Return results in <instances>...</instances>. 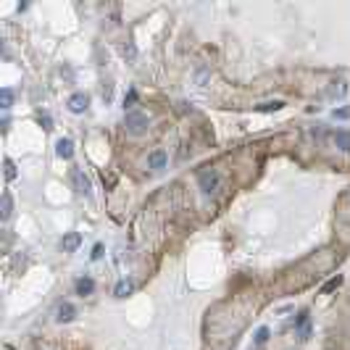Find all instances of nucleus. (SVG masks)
Masks as SVG:
<instances>
[{
  "mask_svg": "<svg viewBox=\"0 0 350 350\" xmlns=\"http://www.w3.org/2000/svg\"><path fill=\"white\" fill-rule=\"evenodd\" d=\"M37 121H40V126H42V129H53V118H50L48 114H42V111L37 114Z\"/></svg>",
  "mask_w": 350,
  "mask_h": 350,
  "instance_id": "obj_20",
  "label": "nucleus"
},
{
  "mask_svg": "<svg viewBox=\"0 0 350 350\" xmlns=\"http://www.w3.org/2000/svg\"><path fill=\"white\" fill-rule=\"evenodd\" d=\"M71 187H74L77 195H85V198L92 192V184H90L87 174L82 171V169H71Z\"/></svg>",
  "mask_w": 350,
  "mask_h": 350,
  "instance_id": "obj_3",
  "label": "nucleus"
},
{
  "mask_svg": "<svg viewBox=\"0 0 350 350\" xmlns=\"http://www.w3.org/2000/svg\"><path fill=\"white\" fill-rule=\"evenodd\" d=\"M198 184L200 190L206 192V195H216V192L221 190V174L216 169H206L198 174Z\"/></svg>",
  "mask_w": 350,
  "mask_h": 350,
  "instance_id": "obj_2",
  "label": "nucleus"
},
{
  "mask_svg": "<svg viewBox=\"0 0 350 350\" xmlns=\"http://www.w3.org/2000/svg\"><path fill=\"white\" fill-rule=\"evenodd\" d=\"M79 245H82V234L79 232H69V234H63V239H61V250L63 253H74Z\"/></svg>",
  "mask_w": 350,
  "mask_h": 350,
  "instance_id": "obj_7",
  "label": "nucleus"
},
{
  "mask_svg": "<svg viewBox=\"0 0 350 350\" xmlns=\"http://www.w3.org/2000/svg\"><path fill=\"white\" fill-rule=\"evenodd\" d=\"M335 118H350V108H337L335 111Z\"/></svg>",
  "mask_w": 350,
  "mask_h": 350,
  "instance_id": "obj_23",
  "label": "nucleus"
},
{
  "mask_svg": "<svg viewBox=\"0 0 350 350\" xmlns=\"http://www.w3.org/2000/svg\"><path fill=\"white\" fill-rule=\"evenodd\" d=\"M132 292H134V282H132V279H121V282L114 287V295H116V298H126V295H132Z\"/></svg>",
  "mask_w": 350,
  "mask_h": 350,
  "instance_id": "obj_14",
  "label": "nucleus"
},
{
  "mask_svg": "<svg viewBox=\"0 0 350 350\" xmlns=\"http://www.w3.org/2000/svg\"><path fill=\"white\" fill-rule=\"evenodd\" d=\"M332 145H335L337 150H343V153H350V132L348 129H340V132L332 134Z\"/></svg>",
  "mask_w": 350,
  "mask_h": 350,
  "instance_id": "obj_8",
  "label": "nucleus"
},
{
  "mask_svg": "<svg viewBox=\"0 0 350 350\" xmlns=\"http://www.w3.org/2000/svg\"><path fill=\"white\" fill-rule=\"evenodd\" d=\"M69 111L71 114H85V111L90 108V98L85 95V92H74V95L69 98Z\"/></svg>",
  "mask_w": 350,
  "mask_h": 350,
  "instance_id": "obj_6",
  "label": "nucleus"
},
{
  "mask_svg": "<svg viewBox=\"0 0 350 350\" xmlns=\"http://www.w3.org/2000/svg\"><path fill=\"white\" fill-rule=\"evenodd\" d=\"M134 103H137V90H129L124 95V108H132Z\"/></svg>",
  "mask_w": 350,
  "mask_h": 350,
  "instance_id": "obj_21",
  "label": "nucleus"
},
{
  "mask_svg": "<svg viewBox=\"0 0 350 350\" xmlns=\"http://www.w3.org/2000/svg\"><path fill=\"white\" fill-rule=\"evenodd\" d=\"M295 335H298L300 343H306L311 337V313L308 311H300L298 316H295Z\"/></svg>",
  "mask_w": 350,
  "mask_h": 350,
  "instance_id": "obj_4",
  "label": "nucleus"
},
{
  "mask_svg": "<svg viewBox=\"0 0 350 350\" xmlns=\"http://www.w3.org/2000/svg\"><path fill=\"white\" fill-rule=\"evenodd\" d=\"M348 82H332L329 85V90H327V95L332 98V100H337V98H345L348 95Z\"/></svg>",
  "mask_w": 350,
  "mask_h": 350,
  "instance_id": "obj_13",
  "label": "nucleus"
},
{
  "mask_svg": "<svg viewBox=\"0 0 350 350\" xmlns=\"http://www.w3.org/2000/svg\"><path fill=\"white\" fill-rule=\"evenodd\" d=\"M3 166H5V179H8V182H13V179H16V174H18V171H16V163H13L11 158H5Z\"/></svg>",
  "mask_w": 350,
  "mask_h": 350,
  "instance_id": "obj_18",
  "label": "nucleus"
},
{
  "mask_svg": "<svg viewBox=\"0 0 350 350\" xmlns=\"http://www.w3.org/2000/svg\"><path fill=\"white\" fill-rule=\"evenodd\" d=\"M74 316H77V308H74L71 303H61L58 311H55V321H58V324H69Z\"/></svg>",
  "mask_w": 350,
  "mask_h": 350,
  "instance_id": "obj_9",
  "label": "nucleus"
},
{
  "mask_svg": "<svg viewBox=\"0 0 350 350\" xmlns=\"http://www.w3.org/2000/svg\"><path fill=\"white\" fill-rule=\"evenodd\" d=\"M166 166H169V153L161 150V147L150 150V155H147V169H153V171H163Z\"/></svg>",
  "mask_w": 350,
  "mask_h": 350,
  "instance_id": "obj_5",
  "label": "nucleus"
},
{
  "mask_svg": "<svg viewBox=\"0 0 350 350\" xmlns=\"http://www.w3.org/2000/svg\"><path fill=\"white\" fill-rule=\"evenodd\" d=\"M284 108V100H266V103L255 106V111H261V114H274V111H282Z\"/></svg>",
  "mask_w": 350,
  "mask_h": 350,
  "instance_id": "obj_15",
  "label": "nucleus"
},
{
  "mask_svg": "<svg viewBox=\"0 0 350 350\" xmlns=\"http://www.w3.org/2000/svg\"><path fill=\"white\" fill-rule=\"evenodd\" d=\"M13 214V198H11V192H3V200H0V219L8 221Z\"/></svg>",
  "mask_w": 350,
  "mask_h": 350,
  "instance_id": "obj_12",
  "label": "nucleus"
},
{
  "mask_svg": "<svg viewBox=\"0 0 350 350\" xmlns=\"http://www.w3.org/2000/svg\"><path fill=\"white\" fill-rule=\"evenodd\" d=\"M121 53L126 55V58H129V61H134V58H137V48H134V45H132V42H126V45H124V48H121Z\"/></svg>",
  "mask_w": 350,
  "mask_h": 350,
  "instance_id": "obj_22",
  "label": "nucleus"
},
{
  "mask_svg": "<svg viewBox=\"0 0 350 350\" xmlns=\"http://www.w3.org/2000/svg\"><path fill=\"white\" fill-rule=\"evenodd\" d=\"M266 343H269V329L261 327V329L255 332V345H266Z\"/></svg>",
  "mask_w": 350,
  "mask_h": 350,
  "instance_id": "obj_19",
  "label": "nucleus"
},
{
  "mask_svg": "<svg viewBox=\"0 0 350 350\" xmlns=\"http://www.w3.org/2000/svg\"><path fill=\"white\" fill-rule=\"evenodd\" d=\"M100 255H103V245H95L92 247V261H98Z\"/></svg>",
  "mask_w": 350,
  "mask_h": 350,
  "instance_id": "obj_24",
  "label": "nucleus"
},
{
  "mask_svg": "<svg viewBox=\"0 0 350 350\" xmlns=\"http://www.w3.org/2000/svg\"><path fill=\"white\" fill-rule=\"evenodd\" d=\"M55 153H58V158L69 161L71 155H74V142L69 140V137H61V140L55 142Z\"/></svg>",
  "mask_w": 350,
  "mask_h": 350,
  "instance_id": "obj_10",
  "label": "nucleus"
},
{
  "mask_svg": "<svg viewBox=\"0 0 350 350\" xmlns=\"http://www.w3.org/2000/svg\"><path fill=\"white\" fill-rule=\"evenodd\" d=\"M11 106H13V90L11 87H3V90H0V108L8 111Z\"/></svg>",
  "mask_w": 350,
  "mask_h": 350,
  "instance_id": "obj_16",
  "label": "nucleus"
},
{
  "mask_svg": "<svg viewBox=\"0 0 350 350\" xmlns=\"http://www.w3.org/2000/svg\"><path fill=\"white\" fill-rule=\"evenodd\" d=\"M340 284H343V276H340V274H337V276H332V279H329V282L324 284V287H321V295H329V292H335V290L340 287Z\"/></svg>",
  "mask_w": 350,
  "mask_h": 350,
  "instance_id": "obj_17",
  "label": "nucleus"
},
{
  "mask_svg": "<svg viewBox=\"0 0 350 350\" xmlns=\"http://www.w3.org/2000/svg\"><path fill=\"white\" fill-rule=\"evenodd\" d=\"M147 126H150V118H147V114H142V111H126V116H124V129H126V134L140 137V134L147 132Z\"/></svg>",
  "mask_w": 350,
  "mask_h": 350,
  "instance_id": "obj_1",
  "label": "nucleus"
},
{
  "mask_svg": "<svg viewBox=\"0 0 350 350\" xmlns=\"http://www.w3.org/2000/svg\"><path fill=\"white\" fill-rule=\"evenodd\" d=\"M74 287H77V295H82V298H85V295H92V292H95V282H92L90 276H79V279L74 282Z\"/></svg>",
  "mask_w": 350,
  "mask_h": 350,
  "instance_id": "obj_11",
  "label": "nucleus"
}]
</instances>
